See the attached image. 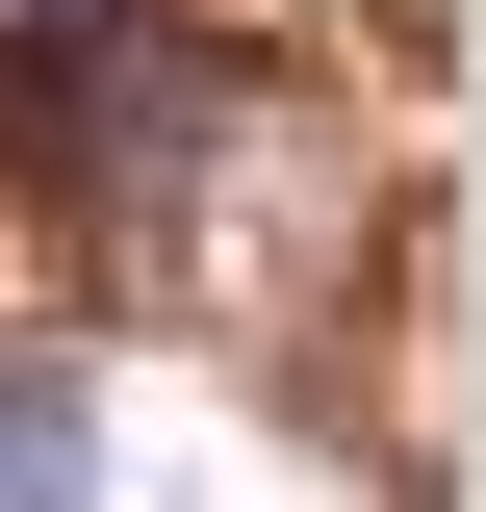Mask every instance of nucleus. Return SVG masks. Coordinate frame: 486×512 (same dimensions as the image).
Returning a JSON list of instances; mask_svg holds the SVG:
<instances>
[{"instance_id": "f257e3e1", "label": "nucleus", "mask_w": 486, "mask_h": 512, "mask_svg": "<svg viewBox=\"0 0 486 512\" xmlns=\"http://www.w3.org/2000/svg\"><path fill=\"white\" fill-rule=\"evenodd\" d=\"M0 512H103V384L52 333H0Z\"/></svg>"}]
</instances>
